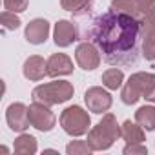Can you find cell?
Instances as JSON below:
<instances>
[{
  "instance_id": "obj_1",
  "label": "cell",
  "mask_w": 155,
  "mask_h": 155,
  "mask_svg": "<svg viewBox=\"0 0 155 155\" xmlns=\"http://www.w3.org/2000/svg\"><path fill=\"white\" fill-rule=\"evenodd\" d=\"M86 38L93 42L111 66H131L142 49L140 17H133L110 8L95 17L86 28Z\"/></svg>"
},
{
  "instance_id": "obj_2",
  "label": "cell",
  "mask_w": 155,
  "mask_h": 155,
  "mask_svg": "<svg viewBox=\"0 0 155 155\" xmlns=\"http://www.w3.org/2000/svg\"><path fill=\"white\" fill-rule=\"evenodd\" d=\"M119 137H122V126H119L113 113H106L101 122L88 131V144L93 151H104L110 150Z\"/></svg>"
},
{
  "instance_id": "obj_3",
  "label": "cell",
  "mask_w": 155,
  "mask_h": 155,
  "mask_svg": "<svg viewBox=\"0 0 155 155\" xmlns=\"http://www.w3.org/2000/svg\"><path fill=\"white\" fill-rule=\"evenodd\" d=\"M153 88H155V73L139 71V73H133L128 79V82L122 86L120 99L124 104L133 106L139 102V99H144Z\"/></svg>"
},
{
  "instance_id": "obj_4",
  "label": "cell",
  "mask_w": 155,
  "mask_h": 155,
  "mask_svg": "<svg viewBox=\"0 0 155 155\" xmlns=\"http://www.w3.org/2000/svg\"><path fill=\"white\" fill-rule=\"evenodd\" d=\"M75 90L73 84L68 81H53L48 84H40L31 91L33 101L44 102L48 106H55V104H64L73 97Z\"/></svg>"
},
{
  "instance_id": "obj_5",
  "label": "cell",
  "mask_w": 155,
  "mask_h": 155,
  "mask_svg": "<svg viewBox=\"0 0 155 155\" xmlns=\"http://www.w3.org/2000/svg\"><path fill=\"white\" fill-rule=\"evenodd\" d=\"M60 126L71 137H82L91 130V119L84 108L69 106L60 113Z\"/></svg>"
},
{
  "instance_id": "obj_6",
  "label": "cell",
  "mask_w": 155,
  "mask_h": 155,
  "mask_svg": "<svg viewBox=\"0 0 155 155\" xmlns=\"http://www.w3.org/2000/svg\"><path fill=\"white\" fill-rule=\"evenodd\" d=\"M28 117H29L31 126L38 131H51L57 124V117L49 110V106L38 101H33V104H29Z\"/></svg>"
},
{
  "instance_id": "obj_7",
  "label": "cell",
  "mask_w": 155,
  "mask_h": 155,
  "mask_svg": "<svg viewBox=\"0 0 155 155\" xmlns=\"http://www.w3.org/2000/svg\"><path fill=\"white\" fill-rule=\"evenodd\" d=\"M84 102H86V106H88V110H90L91 113L101 115V113H106V111L111 108L113 99H111L108 88L104 90V88H101V86H93V88H90V90L84 93Z\"/></svg>"
},
{
  "instance_id": "obj_8",
  "label": "cell",
  "mask_w": 155,
  "mask_h": 155,
  "mask_svg": "<svg viewBox=\"0 0 155 155\" xmlns=\"http://www.w3.org/2000/svg\"><path fill=\"white\" fill-rule=\"evenodd\" d=\"M75 60L79 64V68H82L86 71H93L101 66V51L90 40L81 42L75 49Z\"/></svg>"
},
{
  "instance_id": "obj_9",
  "label": "cell",
  "mask_w": 155,
  "mask_h": 155,
  "mask_svg": "<svg viewBox=\"0 0 155 155\" xmlns=\"http://www.w3.org/2000/svg\"><path fill=\"white\" fill-rule=\"evenodd\" d=\"M6 120H8V126H9L11 131L24 133L31 126L29 117H28V106L22 104V102L9 104L8 110H6Z\"/></svg>"
},
{
  "instance_id": "obj_10",
  "label": "cell",
  "mask_w": 155,
  "mask_h": 155,
  "mask_svg": "<svg viewBox=\"0 0 155 155\" xmlns=\"http://www.w3.org/2000/svg\"><path fill=\"white\" fill-rule=\"evenodd\" d=\"M142 26V57L150 62L155 60V15H140Z\"/></svg>"
},
{
  "instance_id": "obj_11",
  "label": "cell",
  "mask_w": 155,
  "mask_h": 155,
  "mask_svg": "<svg viewBox=\"0 0 155 155\" xmlns=\"http://www.w3.org/2000/svg\"><path fill=\"white\" fill-rule=\"evenodd\" d=\"M53 40L58 48H68L79 40V29L71 20H58L53 29Z\"/></svg>"
},
{
  "instance_id": "obj_12",
  "label": "cell",
  "mask_w": 155,
  "mask_h": 155,
  "mask_svg": "<svg viewBox=\"0 0 155 155\" xmlns=\"http://www.w3.org/2000/svg\"><path fill=\"white\" fill-rule=\"evenodd\" d=\"M22 73L28 81L38 82L48 75V60H44L40 55H31L26 58V62L22 66Z\"/></svg>"
},
{
  "instance_id": "obj_13",
  "label": "cell",
  "mask_w": 155,
  "mask_h": 155,
  "mask_svg": "<svg viewBox=\"0 0 155 155\" xmlns=\"http://www.w3.org/2000/svg\"><path fill=\"white\" fill-rule=\"evenodd\" d=\"M24 37L29 44L33 46H38V44H44L49 37V22L46 18H33L28 26H26V31H24Z\"/></svg>"
},
{
  "instance_id": "obj_14",
  "label": "cell",
  "mask_w": 155,
  "mask_h": 155,
  "mask_svg": "<svg viewBox=\"0 0 155 155\" xmlns=\"http://www.w3.org/2000/svg\"><path fill=\"white\" fill-rule=\"evenodd\" d=\"M73 73V60L66 53H53L48 58V77H64Z\"/></svg>"
},
{
  "instance_id": "obj_15",
  "label": "cell",
  "mask_w": 155,
  "mask_h": 155,
  "mask_svg": "<svg viewBox=\"0 0 155 155\" xmlns=\"http://www.w3.org/2000/svg\"><path fill=\"white\" fill-rule=\"evenodd\" d=\"M122 139L126 140V144H133V142H144L146 137H144V128L135 120H124L122 124Z\"/></svg>"
},
{
  "instance_id": "obj_16",
  "label": "cell",
  "mask_w": 155,
  "mask_h": 155,
  "mask_svg": "<svg viewBox=\"0 0 155 155\" xmlns=\"http://www.w3.org/2000/svg\"><path fill=\"white\" fill-rule=\"evenodd\" d=\"M37 148H38L37 139L29 133H20L15 139V146H13L17 155H33V153H37Z\"/></svg>"
},
{
  "instance_id": "obj_17",
  "label": "cell",
  "mask_w": 155,
  "mask_h": 155,
  "mask_svg": "<svg viewBox=\"0 0 155 155\" xmlns=\"http://www.w3.org/2000/svg\"><path fill=\"white\" fill-rule=\"evenodd\" d=\"M135 120L146 131H153L155 130V106H140L135 111Z\"/></svg>"
},
{
  "instance_id": "obj_18",
  "label": "cell",
  "mask_w": 155,
  "mask_h": 155,
  "mask_svg": "<svg viewBox=\"0 0 155 155\" xmlns=\"http://www.w3.org/2000/svg\"><path fill=\"white\" fill-rule=\"evenodd\" d=\"M124 82V73L122 69H117V68H110L102 73V86L108 88V90H119Z\"/></svg>"
},
{
  "instance_id": "obj_19",
  "label": "cell",
  "mask_w": 155,
  "mask_h": 155,
  "mask_svg": "<svg viewBox=\"0 0 155 155\" xmlns=\"http://www.w3.org/2000/svg\"><path fill=\"white\" fill-rule=\"evenodd\" d=\"M60 6L64 11H69L77 17H81L91 9L93 0H60Z\"/></svg>"
},
{
  "instance_id": "obj_20",
  "label": "cell",
  "mask_w": 155,
  "mask_h": 155,
  "mask_svg": "<svg viewBox=\"0 0 155 155\" xmlns=\"http://www.w3.org/2000/svg\"><path fill=\"white\" fill-rule=\"evenodd\" d=\"M91 151H93V148L88 144V140H71L66 146L68 155H90Z\"/></svg>"
},
{
  "instance_id": "obj_21",
  "label": "cell",
  "mask_w": 155,
  "mask_h": 155,
  "mask_svg": "<svg viewBox=\"0 0 155 155\" xmlns=\"http://www.w3.org/2000/svg\"><path fill=\"white\" fill-rule=\"evenodd\" d=\"M111 8L117 9V11L133 15V17H140V15H142V13L137 9V6L133 4V0H111Z\"/></svg>"
},
{
  "instance_id": "obj_22",
  "label": "cell",
  "mask_w": 155,
  "mask_h": 155,
  "mask_svg": "<svg viewBox=\"0 0 155 155\" xmlns=\"http://www.w3.org/2000/svg\"><path fill=\"white\" fill-rule=\"evenodd\" d=\"M0 20H2V28L4 29H8V31H15V29H18L20 28V18L17 17V13H13V11H8V9H4L2 11V15H0Z\"/></svg>"
},
{
  "instance_id": "obj_23",
  "label": "cell",
  "mask_w": 155,
  "mask_h": 155,
  "mask_svg": "<svg viewBox=\"0 0 155 155\" xmlns=\"http://www.w3.org/2000/svg\"><path fill=\"white\" fill-rule=\"evenodd\" d=\"M28 0H4V9L13 13H22L28 9Z\"/></svg>"
},
{
  "instance_id": "obj_24",
  "label": "cell",
  "mask_w": 155,
  "mask_h": 155,
  "mask_svg": "<svg viewBox=\"0 0 155 155\" xmlns=\"http://www.w3.org/2000/svg\"><path fill=\"white\" fill-rule=\"evenodd\" d=\"M133 4L142 15H155V0H133Z\"/></svg>"
},
{
  "instance_id": "obj_25",
  "label": "cell",
  "mask_w": 155,
  "mask_h": 155,
  "mask_svg": "<svg viewBox=\"0 0 155 155\" xmlns=\"http://www.w3.org/2000/svg\"><path fill=\"white\" fill-rule=\"evenodd\" d=\"M124 155H146L148 153V148L142 146V142H133V144H126L124 150H122Z\"/></svg>"
},
{
  "instance_id": "obj_26",
  "label": "cell",
  "mask_w": 155,
  "mask_h": 155,
  "mask_svg": "<svg viewBox=\"0 0 155 155\" xmlns=\"http://www.w3.org/2000/svg\"><path fill=\"white\" fill-rule=\"evenodd\" d=\"M144 99H146V101H150V102H153V104H155V88H153V90H151V91H150V93H148V95H146V97H144Z\"/></svg>"
}]
</instances>
